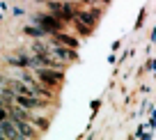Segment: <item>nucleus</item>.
Returning a JSON list of instances; mask_svg holds the SVG:
<instances>
[{
    "mask_svg": "<svg viewBox=\"0 0 156 140\" xmlns=\"http://www.w3.org/2000/svg\"><path fill=\"white\" fill-rule=\"evenodd\" d=\"M48 9H51V14H53L55 19H60L62 23H69V21H73V16H76L73 2H67V0H53V2H48Z\"/></svg>",
    "mask_w": 156,
    "mask_h": 140,
    "instance_id": "obj_1",
    "label": "nucleus"
},
{
    "mask_svg": "<svg viewBox=\"0 0 156 140\" xmlns=\"http://www.w3.org/2000/svg\"><path fill=\"white\" fill-rule=\"evenodd\" d=\"M37 81L44 83L46 87H60L64 83V74L53 67H41V69H37Z\"/></svg>",
    "mask_w": 156,
    "mask_h": 140,
    "instance_id": "obj_2",
    "label": "nucleus"
},
{
    "mask_svg": "<svg viewBox=\"0 0 156 140\" xmlns=\"http://www.w3.org/2000/svg\"><path fill=\"white\" fill-rule=\"evenodd\" d=\"M34 25H39L46 34H55L60 30H64V23L60 19H55L53 14H37L34 16Z\"/></svg>",
    "mask_w": 156,
    "mask_h": 140,
    "instance_id": "obj_3",
    "label": "nucleus"
},
{
    "mask_svg": "<svg viewBox=\"0 0 156 140\" xmlns=\"http://www.w3.org/2000/svg\"><path fill=\"white\" fill-rule=\"evenodd\" d=\"M14 101H16V106H21V108H25V110H39V108H44L46 106V101L41 97H32V94H19V92H14Z\"/></svg>",
    "mask_w": 156,
    "mask_h": 140,
    "instance_id": "obj_4",
    "label": "nucleus"
},
{
    "mask_svg": "<svg viewBox=\"0 0 156 140\" xmlns=\"http://www.w3.org/2000/svg\"><path fill=\"white\" fill-rule=\"evenodd\" d=\"M51 55H53V58H58L60 62H76V60H78L76 48L62 46V44H58V41H51Z\"/></svg>",
    "mask_w": 156,
    "mask_h": 140,
    "instance_id": "obj_5",
    "label": "nucleus"
},
{
    "mask_svg": "<svg viewBox=\"0 0 156 140\" xmlns=\"http://www.w3.org/2000/svg\"><path fill=\"white\" fill-rule=\"evenodd\" d=\"M51 41H58V44H62V46H69V48H78L80 46V41H78L76 37H71V34H67L64 30H60V32H55V34H51Z\"/></svg>",
    "mask_w": 156,
    "mask_h": 140,
    "instance_id": "obj_6",
    "label": "nucleus"
},
{
    "mask_svg": "<svg viewBox=\"0 0 156 140\" xmlns=\"http://www.w3.org/2000/svg\"><path fill=\"white\" fill-rule=\"evenodd\" d=\"M0 133H2V138H21L16 126H14V122H12L9 117H5V120L0 122Z\"/></svg>",
    "mask_w": 156,
    "mask_h": 140,
    "instance_id": "obj_7",
    "label": "nucleus"
},
{
    "mask_svg": "<svg viewBox=\"0 0 156 140\" xmlns=\"http://www.w3.org/2000/svg\"><path fill=\"white\" fill-rule=\"evenodd\" d=\"M7 62H9L12 67H19V69H25V67H30V55H25L23 51H21L19 55H9V58H7Z\"/></svg>",
    "mask_w": 156,
    "mask_h": 140,
    "instance_id": "obj_8",
    "label": "nucleus"
},
{
    "mask_svg": "<svg viewBox=\"0 0 156 140\" xmlns=\"http://www.w3.org/2000/svg\"><path fill=\"white\" fill-rule=\"evenodd\" d=\"M73 23H76V32H78V34H83V37H90V34H92V30H94V28L85 25L83 21H78V19H73Z\"/></svg>",
    "mask_w": 156,
    "mask_h": 140,
    "instance_id": "obj_9",
    "label": "nucleus"
},
{
    "mask_svg": "<svg viewBox=\"0 0 156 140\" xmlns=\"http://www.w3.org/2000/svg\"><path fill=\"white\" fill-rule=\"evenodd\" d=\"M23 32L30 34V37H46V32L39 28V25H28V28H23Z\"/></svg>",
    "mask_w": 156,
    "mask_h": 140,
    "instance_id": "obj_10",
    "label": "nucleus"
},
{
    "mask_svg": "<svg viewBox=\"0 0 156 140\" xmlns=\"http://www.w3.org/2000/svg\"><path fill=\"white\" fill-rule=\"evenodd\" d=\"M30 122H32V126H37V129H46V126H48V122H46L44 117H30Z\"/></svg>",
    "mask_w": 156,
    "mask_h": 140,
    "instance_id": "obj_11",
    "label": "nucleus"
},
{
    "mask_svg": "<svg viewBox=\"0 0 156 140\" xmlns=\"http://www.w3.org/2000/svg\"><path fill=\"white\" fill-rule=\"evenodd\" d=\"M67 2H73V0H67Z\"/></svg>",
    "mask_w": 156,
    "mask_h": 140,
    "instance_id": "obj_12",
    "label": "nucleus"
},
{
    "mask_svg": "<svg viewBox=\"0 0 156 140\" xmlns=\"http://www.w3.org/2000/svg\"><path fill=\"white\" fill-rule=\"evenodd\" d=\"M0 138H2V133H0Z\"/></svg>",
    "mask_w": 156,
    "mask_h": 140,
    "instance_id": "obj_13",
    "label": "nucleus"
}]
</instances>
